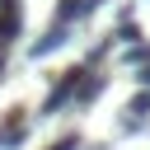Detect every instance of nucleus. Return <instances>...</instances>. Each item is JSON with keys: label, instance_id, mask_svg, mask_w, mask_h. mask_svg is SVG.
I'll return each mask as SVG.
<instances>
[{"label": "nucleus", "instance_id": "4", "mask_svg": "<svg viewBox=\"0 0 150 150\" xmlns=\"http://www.w3.org/2000/svg\"><path fill=\"white\" fill-rule=\"evenodd\" d=\"M127 112H136V117H145V112H150V89H141V94L131 98V108H127Z\"/></svg>", "mask_w": 150, "mask_h": 150}, {"label": "nucleus", "instance_id": "2", "mask_svg": "<svg viewBox=\"0 0 150 150\" xmlns=\"http://www.w3.org/2000/svg\"><path fill=\"white\" fill-rule=\"evenodd\" d=\"M98 9V0H61L56 5V23H80V19H89Z\"/></svg>", "mask_w": 150, "mask_h": 150}, {"label": "nucleus", "instance_id": "9", "mask_svg": "<svg viewBox=\"0 0 150 150\" xmlns=\"http://www.w3.org/2000/svg\"><path fill=\"white\" fill-rule=\"evenodd\" d=\"M0 70H5V47H0Z\"/></svg>", "mask_w": 150, "mask_h": 150}, {"label": "nucleus", "instance_id": "8", "mask_svg": "<svg viewBox=\"0 0 150 150\" xmlns=\"http://www.w3.org/2000/svg\"><path fill=\"white\" fill-rule=\"evenodd\" d=\"M136 80H141V84H145V89H150V61H145V66H141V75H136Z\"/></svg>", "mask_w": 150, "mask_h": 150}, {"label": "nucleus", "instance_id": "6", "mask_svg": "<svg viewBox=\"0 0 150 150\" xmlns=\"http://www.w3.org/2000/svg\"><path fill=\"white\" fill-rule=\"evenodd\" d=\"M47 150H80V136H61L56 145H47Z\"/></svg>", "mask_w": 150, "mask_h": 150}, {"label": "nucleus", "instance_id": "1", "mask_svg": "<svg viewBox=\"0 0 150 150\" xmlns=\"http://www.w3.org/2000/svg\"><path fill=\"white\" fill-rule=\"evenodd\" d=\"M80 80H84V70L75 66V70H61V84L47 94V103H42V112H61L70 98H75V89H80Z\"/></svg>", "mask_w": 150, "mask_h": 150}, {"label": "nucleus", "instance_id": "3", "mask_svg": "<svg viewBox=\"0 0 150 150\" xmlns=\"http://www.w3.org/2000/svg\"><path fill=\"white\" fill-rule=\"evenodd\" d=\"M66 38H70V23H52V33H47L42 42H33V61H42V56H52V52H56V47H61Z\"/></svg>", "mask_w": 150, "mask_h": 150}, {"label": "nucleus", "instance_id": "7", "mask_svg": "<svg viewBox=\"0 0 150 150\" xmlns=\"http://www.w3.org/2000/svg\"><path fill=\"white\" fill-rule=\"evenodd\" d=\"M127 61H150V47H141V42H136V47L127 52Z\"/></svg>", "mask_w": 150, "mask_h": 150}, {"label": "nucleus", "instance_id": "5", "mask_svg": "<svg viewBox=\"0 0 150 150\" xmlns=\"http://www.w3.org/2000/svg\"><path fill=\"white\" fill-rule=\"evenodd\" d=\"M136 38H141V33H136V23H131V19H127V23H122V28H117V42H136Z\"/></svg>", "mask_w": 150, "mask_h": 150}]
</instances>
